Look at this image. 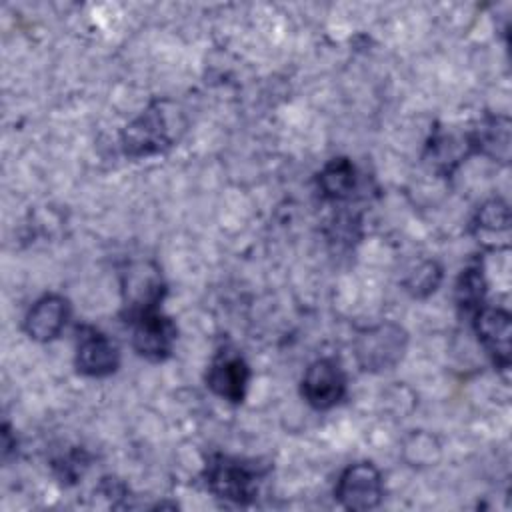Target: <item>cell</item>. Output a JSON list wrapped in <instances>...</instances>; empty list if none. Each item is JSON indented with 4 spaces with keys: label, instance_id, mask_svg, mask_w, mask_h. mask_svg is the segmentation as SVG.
<instances>
[{
    "label": "cell",
    "instance_id": "7",
    "mask_svg": "<svg viewBox=\"0 0 512 512\" xmlns=\"http://www.w3.org/2000/svg\"><path fill=\"white\" fill-rule=\"evenodd\" d=\"M120 364L116 344L94 328H82L76 346V368L78 372L94 378L110 376Z\"/></svg>",
    "mask_w": 512,
    "mask_h": 512
},
{
    "label": "cell",
    "instance_id": "13",
    "mask_svg": "<svg viewBox=\"0 0 512 512\" xmlns=\"http://www.w3.org/2000/svg\"><path fill=\"white\" fill-rule=\"evenodd\" d=\"M472 144L482 148L484 152L508 160V146H510V124L506 118H490L488 122L478 128L472 136Z\"/></svg>",
    "mask_w": 512,
    "mask_h": 512
},
{
    "label": "cell",
    "instance_id": "8",
    "mask_svg": "<svg viewBox=\"0 0 512 512\" xmlns=\"http://www.w3.org/2000/svg\"><path fill=\"white\" fill-rule=\"evenodd\" d=\"M248 380L250 368L244 358L234 352H220L206 374L208 388L228 402H240L244 398Z\"/></svg>",
    "mask_w": 512,
    "mask_h": 512
},
{
    "label": "cell",
    "instance_id": "14",
    "mask_svg": "<svg viewBox=\"0 0 512 512\" xmlns=\"http://www.w3.org/2000/svg\"><path fill=\"white\" fill-rule=\"evenodd\" d=\"M484 292H486V282L484 274L480 268H468L462 272L456 284V300L458 306L464 308V312L476 314L482 308L484 302Z\"/></svg>",
    "mask_w": 512,
    "mask_h": 512
},
{
    "label": "cell",
    "instance_id": "5",
    "mask_svg": "<svg viewBox=\"0 0 512 512\" xmlns=\"http://www.w3.org/2000/svg\"><path fill=\"white\" fill-rule=\"evenodd\" d=\"M346 394V376L332 358L314 360L302 378V396L316 410L336 406Z\"/></svg>",
    "mask_w": 512,
    "mask_h": 512
},
{
    "label": "cell",
    "instance_id": "1",
    "mask_svg": "<svg viewBox=\"0 0 512 512\" xmlns=\"http://www.w3.org/2000/svg\"><path fill=\"white\" fill-rule=\"evenodd\" d=\"M406 332L394 322H382L358 332L354 354L362 370L382 372L396 366L406 350Z\"/></svg>",
    "mask_w": 512,
    "mask_h": 512
},
{
    "label": "cell",
    "instance_id": "10",
    "mask_svg": "<svg viewBox=\"0 0 512 512\" xmlns=\"http://www.w3.org/2000/svg\"><path fill=\"white\" fill-rule=\"evenodd\" d=\"M70 304L60 294H46L34 302L24 318V330L32 340L48 342L56 338L66 326Z\"/></svg>",
    "mask_w": 512,
    "mask_h": 512
},
{
    "label": "cell",
    "instance_id": "15",
    "mask_svg": "<svg viewBox=\"0 0 512 512\" xmlns=\"http://www.w3.org/2000/svg\"><path fill=\"white\" fill-rule=\"evenodd\" d=\"M508 224H510V212L502 200H490L478 212V228L480 230L506 232Z\"/></svg>",
    "mask_w": 512,
    "mask_h": 512
},
{
    "label": "cell",
    "instance_id": "2",
    "mask_svg": "<svg viewBox=\"0 0 512 512\" xmlns=\"http://www.w3.org/2000/svg\"><path fill=\"white\" fill-rule=\"evenodd\" d=\"M206 486L212 494L238 504H248L256 492V472L230 456H214L206 464Z\"/></svg>",
    "mask_w": 512,
    "mask_h": 512
},
{
    "label": "cell",
    "instance_id": "3",
    "mask_svg": "<svg viewBox=\"0 0 512 512\" xmlns=\"http://www.w3.org/2000/svg\"><path fill=\"white\" fill-rule=\"evenodd\" d=\"M336 500L346 510H372L380 506L384 496V484L380 470L370 462H358L348 466L336 484Z\"/></svg>",
    "mask_w": 512,
    "mask_h": 512
},
{
    "label": "cell",
    "instance_id": "16",
    "mask_svg": "<svg viewBox=\"0 0 512 512\" xmlns=\"http://www.w3.org/2000/svg\"><path fill=\"white\" fill-rule=\"evenodd\" d=\"M440 268L436 266V262H424L422 266H418L412 274V278L406 282L408 290H412L414 294L422 296L428 292H434L438 282H440Z\"/></svg>",
    "mask_w": 512,
    "mask_h": 512
},
{
    "label": "cell",
    "instance_id": "6",
    "mask_svg": "<svg viewBox=\"0 0 512 512\" xmlns=\"http://www.w3.org/2000/svg\"><path fill=\"white\" fill-rule=\"evenodd\" d=\"M132 322V346L140 356L148 360H164L172 352L176 342V326L168 316L160 314L158 310H150Z\"/></svg>",
    "mask_w": 512,
    "mask_h": 512
},
{
    "label": "cell",
    "instance_id": "9",
    "mask_svg": "<svg viewBox=\"0 0 512 512\" xmlns=\"http://www.w3.org/2000/svg\"><path fill=\"white\" fill-rule=\"evenodd\" d=\"M474 330L486 352L500 368L510 364V314L502 308L482 306L474 314Z\"/></svg>",
    "mask_w": 512,
    "mask_h": 512
},
{
    "label": "cell",
    "instance_id": "12",
    "mask_svg": "<svg viewBox=\"0 0 512 512\" xmlns=\"http://www.w3.org/2000/svg\"><path fill=\"white\" fill-rule=\"evenodd\" d=\"M354 182H356V172L348 158L330 160L318 174V188L322 196L330 200L348 198L352 194Z\"/></svg>",
    "mask_w": 512,
    "mask_h": 512
},
{
    "label": "cell",
    "instance_id": "11",
    "mask_svg": "<svg viewBox=\"0 0 512 512\" xmlns=\"http://www.w3.org/2000/svg\"><path fill=\"white\" fill-rule=\"evenodd\" d=\"M162 290H164L162 280L154 266H150V264L132 266L126 276V282H124L128 316L134 320L144 312L156 310V306L162 298Z\"/></svg>",
    "mask_w": 512,
    "mask_h": 512
},
{
    "label": "cell",
    "instance_id": "4",
    "mask_svg": "<svg viewBox=\"0 0 512 512\" xmlns=\"http://www.w3.org/2000/svg\"><path fill=\"white\" fill-rule=\"evenodd\" d=\"M170 144L172 136L160 104H152L122 132V148L128 156L134 158L164 152Z\"/></svg>",
    "mask_w": 512,
    "mask_h": 512
}]
</instances>
